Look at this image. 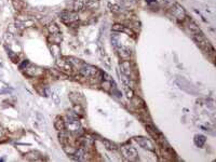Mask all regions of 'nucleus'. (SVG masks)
Masks as SVG:
<instances>
[{
    "label": "nucleus",
    "instance_id": "obj_1",
    "mask_svg": "<svg viewBox=\"0 0 216 162\" xmlns=\"http://www.w3.org/2000/svg\"><path fill=\"white\" fill-rule=\"evenodd\" d=\"M65 129H67V131L74 135H81L83 132L80 122L72 117H69V120L67 122L65 121Z\"/></svg>",
    "mask_w": 216,
    "mask_h": 162
},
{
    "label": "nucleus",
    "instance_id": "obj_2",
    "mask_svg": "<svg viewBox=\"0 0 216 162\" xmlns=\"http://www.w3.org/2000/svg\"><path fill=\"white\" fill-rule=\"evenodd\" d=\"M60 17H61V20L65 23V24L70 25L71 23L77 22V21H78L79 15H78V13L75 12V11L64 10V11H62V12H61Z\"/></svg>",
    "mask_w": 216,
    "mask_h": 162
},
{
    "label": "nucleus",
    "instance_id": "obj_3",
    "mask_svg": "<svg viewBox=\"0 0 216 162\" xmlns=\"http://www.w3.org/2000/svg\"><path fill=\"white\" fill-rule=\"evenodd\" d=\"M56 65H57V67L60 68V70L63 72V74L72 75V72H74V67H72V65L69 63V62L66 60V58H60V60L56 61Z\"/></svg>",
    "mask_w": 216,
    "mask_h": 162
},
{
    "label": "nucleus",
    "instance_id": "obj_4",
    "mask_svg": "<svg viewBox=\"0 0 216 162\" xmlns=\"http://www.w3.org/2000/svg\"><path fill=\"white\" fill-rule=\"evenodd\" d=\"M121 152L123 155V157L126 158V160H131V161L138 160L137 150L135 148L131 147V146H123V147H121Z\"/></svg>",
    "mask_w": 216,
    "mask_h": 162
},
{
    "label": "nucleus",
    "instance_id": "obj_5",
    "mask_svg": "<svg viewBox=\"0 0 216 162\" xmlns=\"http://www.w3.org/2000/svg\"><path fill=\"white\" fill-rule=\"evenodd\" d=\"M134 141H135L142 148L149 150V151H154V149H156L154 143L147 137H144V136H136V137H134Z\"/></svg>",
    "mask_w": 216,
    "mask_h": 162
},
{
    "label": "nucleus",
    "instance_id": "obj_6",
    "mask_svg": "<svg viewBox=\"0 0 216 162\" xmlns=\"http://www.w3.org/2000/svg\"><path fill=\"white\" fill-rule=\"evenodd\" d=\"M170 12H171V14L177 21H182V22H183V21H185V19H186L185 10L183 9V7H181L177 3L173 4V6L171 7V9H170Z\"/></svg>",
    "mask_w": 216,
    "mask_h": 162
},
{
    "label": "nucleus",
    "instance_id": "obj_7",
    "mask_svg": "<svg viewBox=\"0 0 216 162\" xmlns=\"http://www.w3.org/2000/svg\"><path fill=\"white\" fill-rule=\"evenodd\" d=\"M120 69H121V74L126 75V77H129V78H131L132 80H133L134 79L133 70H135V69H132L131 62H130V60L122 61L121 63H120Z\"/></svg>",
    "mask_w": 216,
    "mask_h": 162
},
{
    "label": "nucleus",
    "instance_id": "obj_8",
    "mask_svg": "<svg viewBox=\"0 0 216 162\" xmlns=\"http://www.w3.org/2000/svg\"><path fill=\"white\" fill-rule=\"evenodd\" d=\"M117 51H118L119 56L123 61H128V60H130V58H131V52H130V50L128 49V48H126V47H117Z\"/></svg>",
    "mask_w": 216,
    "mask_h": 162
},
{
    "label": "nucleus",
    "instance_id": "obj_9",
    "mask_svg": "<svg viewBox=\"0 0 216 162\" xmlns=\"http://www.w3.org/2000/svg\"><path fill=\"white\" fill-rule=\"evenodd\" d=\"M131 103L136 109H143V108H145V106H146L144 100L140 96H133L131 99Z\"/></svg>",
    "mask_w": 216,
    "mask_h": 162
},
{
    "label": "nucleus",
    "instance_id": "obj_10",
    "mask_svg": "<svg viewBox=\"0 0 216 162\" xmlns=\"http://www.w3.org/2000/svg\"><path fill=\"white\" fill-rule=\"evenodd\" d=\"M69 100L74 103V104H80V105H82V102L85 101L82 95L79 94V93H77V92L69 93Z\"/></svg>",
    "mask_w": 216,
    "mask_h": 162
},
{
    "label": "nucleus",
    "instance_id": "obj_11",
    "mask_svg": "<svg viewBox=\"0 0 216 162\" xmlns=\"http://www.w3.org/2000/svg\"><path fill=\"white\" fill-rule=\"evenodd\" d=\"M102 143H103L104 147L106 148L107 150H110V151H116V150L119 149L117 144H115L111 141H108V140H102Z\"/></svg>",
    "mask_w": 216,
    "mask_h": 162
},
{
    "label": "nucleus",
    "instance_id": "obj_12",
    "mask_svg": "<svg viewBox=\"0 0 216 162\" xmlns=\"http://www.w3.org/2000/svg\"><path fill=\"white\" fill-rule=\"evenodd\" d=\"M54 127L57 130L58 132L61 131H65V121L62 117H56L55 121H54Z\"/></svg>",
    "mask_w": 216,
    "mask_h": 162
},
{
    "label": "nucleus",
    "instance_id": "obj_13",
    "mask_svg": "<svg viewBox=\"0 0 216 162\" xmlns=\"http://www.w3.org/2000/svg\"><path fill=\"white\" fill-rule=\"evenodd\" d=\"M66 60H67L68 62H69L70 64L72 65V67H76L78 68V69H80L81 67H82L83 65H85V63H83L81 60H79V58H72V56H70V58H66Z\"/></svg>",
    "mask_w": 216,
    "mask_h": 162
},
{
    "label": "nucleus",
    "instance_id": "obj_14",
    "mask_svg": "<svg viewBox=\"0 0 216 162\" xmlns=\"http://www.w3.org/2000/svg\"><path fill=\"white\" fill-rule=\"evenodd\" d=\"M85 9V0H75L74 1V11L75 12H81Z\"/></svg>",
    "mask_w": 216,
    "mask_h": 162
},
{
    "label": "nucleus",
    "instance_id": "obj_15",
    "mask_svg": "<svg viewBox=\"0 0 216 162\" xmlns=\"http://www.w3.org/2000/svg\"><path fill=\"white\" fill-rule=\"evenodd\" d=\"M63 37H62V33H56V34H51V37H50V40H51L52 44H58V43L62 41Z\"/></svg>",
    "mask_w": 216,
    "mask_h": 162
},
{
    "label": "nucleus",
    "instance_id": "obj_16",
    "mask_svg": "<svg viewBox=\"0 0 216 162\" xmlns=\"http://www.w3.org/2000/svg\"><path fill=\"white\" fill-rule=\"evenodd\" d=\"M86 9H96L99 6V0H85Z\"/></svg>",
    "mask_w": 216,
    "mask_h": 162
},
{
    "label": "nucleus",
    "instance_id": "obj_17",
    "mask_svg": "<svg viewBox=\"0 0 216 162\" xmlns=\"http://www.w3.org/2000/svg\"><path fill=\"white\" fill-rule=\"evenodd\" d=\"M188 29L190 30L191 35H197V34L202 33L201 29L199 28V26H197V25L194 24V23H191V22H190L189 24H188Z\"/></svg>",
    "mask_w": 216,
    "mask_h": 162
},
{
    "label": "nucleus",
    "instance_id": "obj_18",
    "mask_svg": "<svg viewBox=\"0 0 216 162\" xmlns=\"http://www.w3.org/2000/svg\"><path fill=\"white\" fill-rule=\"evenodd\" d=\"M74 113H76V116H85V109H83L82 105L80 104H75L74 105Z\"/></svg>",
    "mask_w": 216,
    "mask_h": 162
},
{
    "label": "nucleus",
    "instance_id": "obj_19",
    "mask_svg": "<svg viewBox=\"0 0 216 162\" xmlns=\"http://www.w3.org/2000/svg\"><path fill=\"white\" fill-rule=\"evenodd\" d=\"M58 137H60V142L62 145H66V144H69V138H68V135L65 133V131H61L60 135H58Z\"/></svg>",
    "mask_w": 216,
    "mask_h": 162
},
{
    "label": "nucleus",
    "instance_id": "obj_20",
    "mask_svg": "<svg viewBox=\"0 0 216 162\" xmlns=\"http://www.w3.org/2000/svg\"><path fill=\"white\" fill-rule=\"evenodd\" d=\"M111 29H113V31H116V33H121V31H126V27L124 26L123 24H119V23H117V24L113 25Z\"/></svg>",
    "mask_w": 216,
    "mask_h": 162
},
{
    "label": "nucleus",
    "instance_id": "obj_21",
    "mask_svg": "<svg viewBox=\"0 0 216 162\" xmlns=\"http://www.w3.org/2000/svg\"><path fill=\"white\" fill-rule=\"evenodd\" d=\"M48 30H49L50 34L60 33V28H58V26L55 24V23H50L49 26H48Z\"/></svg>",
    "mask_w": 216,
    "mask_h": 162
},
{
    "label": "nucleus",
    "instance_id": "obj_22",
    "mask_svg": "<svg viewBox=\"0 0 216 162\" xmlns=\"http://www.w3.org/2000/svg\"><path fill=\"white\" fill-rule=\"evenodd\" d=\"M102 88H103V90L106 91V92H110V90L113 89V86H111V81L105 80V79H104V80L102 81Z\"/></svg>",
    "mask_w": 216,
    "mask_h": 162
},
{
    "label": "nucleus",
    "instance_id": "obj_23",
    "mask_svg": "<svg viewBox=\"0 0 216 162\" xmlns=\"http://www.w3.org/2000/svg\"><path fill=\"white\" fill-rule=\"evenodd\" d=\"M195 144H197L198 146H203V144L205 143V138H204V136H202V135H197L195 136Z\"/></svg>",
    "mask_w": 216,
    "mask_h": 162
},
{
    "label": "nucleus",
    "instance_id": "obj_24",
    "mask_svg": "<svg viewBox=\"0 0 216 162\" xmlns=\"http://www.w3.org/2000/svg\"><path fill=\"white\" fill-rule=\"evenodd\" d=\"M12 3L16 10H22L23 6H24V2H23L22 0H13Z\"/></svg>",
    "mask_w": 216,
    "mask_h": 162
},
{
    "label": "nucleus",
    "instance_id": "obj_25",
    "mask_svg": "<svg viewBox=\"0 0 216 162\" xmlns=\"http://www.w3.org/2000/svg\"><path fill=\"white\" fill-rule=\"evenodd\" d=\"M109 8H110L111 12H113V13H119L120 11H121V9H120V7L118 6V4H113V6L110 4Z\"/></svg>",
    "mask_w": 216,
    "mask_h": 162
},
{
    "label": "nucleus",
    "instance_id": "obj_26",
    "mask_svg": "<svg viewBox=\"0 0 216 162\" xmlns=\"http://www.w3.org/2000/svg\"><path fill=\"white\" fill-rule=\"evenodd\" d=\"M126 95H128L129 99H132V97L134 96V93L132 90H129V86H126Z\"/></svg>",
    "mask_w": 216,
    "mask_h": 162
},
{
    "label": "nucleus",
    "instance_id": "obj_27",
    "mask_svg": "<svg viewBox=\"0 0 216 162\" xmlns=\"http://www.w3.org/2000/svg\"><path fill=\"white\" fill-rule=\"evenodd\" d=\"M148 1H149V2H151V1H154V0H148Z\"/></svg>",
    "mask_w": 216,
    "mask_h": 162
}]
</instances>
